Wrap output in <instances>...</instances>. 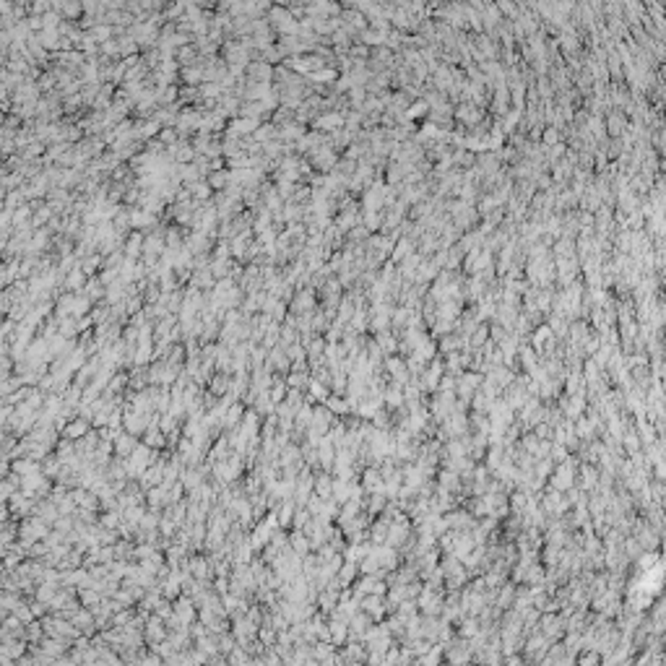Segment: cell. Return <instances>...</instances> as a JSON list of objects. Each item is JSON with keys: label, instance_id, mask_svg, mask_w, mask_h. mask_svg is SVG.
<instances>
[{"label": "cell", "instance_id": "obj_1", "mask_svg": "<svg viewBox=\"0 0 666 666\" xmlns=\"http://www.w3.org/2000/svg\"><path fill=\"white\" fill-rule=\"evenodd\" d=\"M442 518H445V523H448V528L450 531H471L474 526H476V518L466 510V508H453V510H448V513H442Z\"/></svg>", "mask_w": 666, "mask_h": 666}, {"label": "cell", "instance_id": "obj_2", "mask_svg": "<svg viewBox=\"0 0 666 666\" xmlns=\"http://www.w3.org/2000/svg\"><path fill=\"white\" fill-rule=\"evenodd\" d=\"M362 489H364V494L383 492V474H380L378 466H367L362 471Z\"/></svg>", "mask_w": 666, "mask_h": 666}, {"label": "cell", "instance_id": "obj_3", "mask_svg": "<svg viewBox=\"0 0 666 666\" xmlns=\"http://www.w3.org/2000/svg\"><path fill=\"white\" fill-rule=\"evenodd\" d=\"M437 484H440L442 489L453 492V494H458V492L464 489V479L458 476L453 469H442V471H437Z\"/></svg>", "mask_w": 666, "mask_h": 666}, {"label": "cell", "instance_id": "obj_4", "mask_svg": "<svg viewBox=\"0 0 666 666\" xmlns=\"http://www.w3.org/2000/svg\"><path fill=\"white\" fill-rule=\"evenodd\" d=\"M513 378H515V372H513L510 367H505V364H494V367L489 369V375H487V380H492V383L499 385V388H508V385L513 383Z\"/></svg>", "mask_w": 666, "mask_h": 666}, {"label": "cell", "instance_id": "obj_5", "mask_svg": "<svg viewBox=\"0 0 666 666\" xmlns=\"http://www.w3.org/2000/svg\"><path fill=\"white\" fill-rule=\"evenodd\" d=\"M328 630H330V643L336 645V648H341L344 643H346V638H349V624L346 622H341V619H333L330 617V622H328Z\"/></svg>", "mask_w": 666, "mask_h": 666}, {"label": "cell", "instance_id": "obj_6", "mask_svg": "<svg viewBox=\"0 0 666 666\" xmlns=\"http://www.w3.org/2000/svg\"><path fill=\"white\" fill-rule=\"evenodd\" d=\"M375 344L383 349V354H396V349H398L396 333H391L388 328H385V330H375Z\"/></svg>", "mask_w": 666, "mask_h": 666}, {"label": "cell", "instance_id": "obj_7", "mask_svg": "<svg viewBox=\"0 0 666 666\" xmlns=\"http://www.w3.org/2000/svg\"><path fill=\"white\" fill-rule=\"evenodd\" d=\"M567 336H570V344H583L591 336V325L583 323V320H572L567 325Z\"/></svg>", "mask_w": 666, "mask_h": 666}, {"label": "cell", "instance_id": "obj_8", "mask_svg": "<svg viewBox=\"0 0 666 666\" xmlns=\"http://www.w3.org/2000/svg\"><path fill=\"white\" fill-rule=\"evenodd\" d=\"M513 599H515V583H503V586L494 591V604L499 609H508L513 604Z\"/></svg>", "mask_w": 666, "mask_h": 666}, {"label": "cell", "instance_id": "obj_9", "mask_svg": "<svg viewBox=\"0 0 666 666\" xmlns=\"http://www.w3.org/2000/svg\"><path fill=\"white\" fill-rule=\"evenodd\" d=\"M312 492L318 494V497H330V492H333V476L328 474V471H323V474H318L315 479H312Z\"/></svg>", "mask_w": 666, "mask_h": 666}, {"label": "cell", "instance_id": "obj_10", "mask_svg": "<svg viewBox=\"0 0 666 666\" xmlns=\"http://www.w3.org/2000/svg\"><path fill=\"white\" fill-rule=\"evenodd\" d=\"M385 505H388V497H385L383 492H372V494L364 499V510H367L369 515H380Z\"/></svg>", "mask_w": 666, "mask_h": 666}, {"label": "cell", "instance_id": "obj_11", "mask_svg": "<svg viewBox=\"0 0 666 666\" xmlns=\"http://www.w3.org/2000/svg\"><path fill=\"white\" fill-rule=\"evenodd\" d=\"M528 492H523V489H513L510 494H508V508L513 510V513H523L526 510V505H528Z\"/></svg>", "mask_w": 666, "mask_h": 666}, {"label": "cell", "instance_id": "obj_12", "mask_svg": "<svg viewBox=\"0 0 666 666\" xmlns=\"http://www.w3.org/2000/svg\"><path fill=\"white\" fill-rule=\"evenodd\" d=\"M323 403H325L333 414H336V416H346V414H349V406H346V398H344V396H328Z\"/></svg>", "mask_w": 666, "mask_h": 666}, {"label": "cell", "instance_id": "obj_13", "mask_svg": "<svg viewBox=\"0 0 666 666\" xmlns=\"http://www.w3.org/2000/svg\"><path fill=\"white\" fill-rule=\"evenodd\" d=\"M307 388H310V398H312V401H320V403H323V401L330 396V393H328V385H323L320 380H312V378H310Z\"/></svg>", "mask_w": 666, "mask_h": 666}, {"label": "cell", "instance_id": "obj_14", "mask_svg": "<svg viewBox=\"0 0 666 666\" xmlns=\"http://www.w3.org/2000/svg\"><path fill=\"white\" fill-rule=\"evenodd\" d=\"M291 541H294V552L297 554H307L310 552V539H307V533H302V528L291 536Z\"/></svg>", "mask_w": 666, "mask_h": 666}, {"label": "cell", "instance_id": "obj_15", "mask_svg": "<svg viewBox=\"0 0 666 666\" xmlns=\"http://www.w3.org/2000/svg\"><path fill=\"white\" fill-rule=\"evenodd\" d=\"M533 435L539 437V440H552V432H554V427L549 424V422H536L533 427Z\"/></svg>", "mask_w": 666, "mask_h": 666}, {"label": "cell", "instance_id": "obj_16", "mask_svg": "<svg viewBox=\"0 0 666 666\" xmlns=\"http://www.w3.org/2000/svg\"><path fill=\"white\" fill-rule=\"evenodd\" d=\"M560 549H562V547H554V544H549L544 552H541V560L547 562V567H554V565H557V560H560Z\"/></svg>", "mask_w": 666, "mask_h": 666}, {"label": "cell", "instance_id": "obj_17", "mask_svg": "<svg viewBox=\"0 0 666 666\" xmlns=\"http://www.w3.org/2000/svg\"><path fill=\"white\" fill-rule=\"evenodd\" d=\"M567 455H570V450H567L565 445H560V442H552V448H549V458H552L554 464H562Z\"/></svg>", "mask_w": 666, "mask_h": 666}, {"label": "cell", "instance_id": "obj_18", "mask_svg": "<svg viewBox=\"0 0 666 666\" xmlns=\"http://www.w3.org/2000/svg\"><path fill=\"white\" fill-rule=\"evenodd\" d=\"M601 661V653L599 651H591V648H586V653H580L578 656V663H583V666H588V663H599Z\"/></svg>", "mask_w": 666, "mask_h": 666}, {"label": "cell", "instance_id": "obj_19", "mask_svg": "<svg viewBox=\"0 0 666 666\" xmlns=\"http://www.w3.org/2000/svg\"><path fill=\"white\" fill-rule=\"evenodd\" d=\"M505 336H508V328H505V325H497V323H494V325L489 328V339H492L494 344H499Z\"/></svg>", "mask_w": 666, "mask_h": 666}, {"label": "cell", "instance_id": "obj_20", "mask_svg": "<svg viewBox=\"0 0 666 666\" xmlns=\"http://www.w3.org/2000/svg\"><path fill=\"white\" fill-rule=\"evenodd\" d=\"M310 383V378H307V372H294L289 378V385H294V388H305Z\"/></svg>", "mask_w": 666, "mask_h": 666}, {"label": "cell", "instance_id": "obj_21", "mask_svg": "<svg viewBox=\"0 0 666 666\" xmlns=\"http://www.w3.org/2000/svg\"><path fill=\"white\" fill-rule=\"evenodd\" d=\"M310 422H312V411H310V406L300 409V414H297V424H300V427H307Z\"/></svg>", "mask_w": 666, "mask_h": 666}, {"label": "cell", "instance_id": "obj_22", "mask_svg": "<svg viewBox=\"0 0 666 666\" xmlns=\"http://www.w3.org/2000/svg\"><path fill=\"white\" fill-rule=\"evenodd\" d=\"M320 125H323V128H339V125H341V117H339V115L325 117V120H320Z\"/></svg>", "mask_w": 666, "mask_h": 666}, {"label": "cell", "instance_id": "obj_23", "mask_svg": "<svg viewBox=\"0 0 666 666\" xmlns=\"http://www.w3.org/2000/svg\"><path fill=\"white\" fill-rule=\"evenodd\" d=\"M307 521H310V510H300V513H297V518H294V526H297V528H302Z\"/></svg>", "mask_w": 666, "mask_h": 666}, {"label": "cell", "instance_id": "obj_24", "mask_svg": "<svg viewBox=\"0 0 666 666\" xmlns=\"http://www.w3.org/2000/svg\"><path fill=\"white\" fill-rule=\"evenodd\" d=\"M294 339H297V333L286 328V330H284V341H294Z\"/></svg>", "mask_w": 666, "mask_h": 666}, {"label": "cell", "instance_id": "obj_25", "mask_svg": "<svg viewBox=\"0 0 666 666\" xmlns=\"http://www.w3.org/2000/svg\"><path fill=\"white\" fill-rule=\"evenodd\" d=\"M503 661H505V663H521L523 658H521V656H505Z\"/></svg>", "mask_w": 666, "mask_h": 666}]
</instances>
